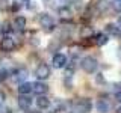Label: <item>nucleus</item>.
Masks as SVG:
<instances>
[{"instance_id": "nucleus-8", "label": "nucleus", "mask_w": 121, "mask_h": 113, "mask_svg": "<svg viewBox=\"0 0 121 113\" xmlns=\"http://www.w3.org/2000/svg\"><path fill=\"white\" fill-rule=\"evenodd\" d=\"M30 105H32V100H30L29 97H26V95L20 97V100H18V107L27 112L29 109H30Z\"/></svg>"}, {"instance_id": "nucleus-10", "label": "nucleus", "mask_w": 121, "mask_h": 113, "mask_svg": "<svg viewBox=\"0 0 121 113\" xmlns=\"http://www.w3.org/2000/svg\"><path fill=\"white\" fill-rule=\"evenodd\" d=\"M36 105L39 109H48L50 107V100H48L45 95H39L36 98Z\"/></svg>"}, {"instance_id": "nucleus-15", "label": "nucleus", "mask_w": 121, "mask_h": 113, "mask_svg": "<svg viewBox=\"0 0 121 113\" xmlns=\"http://www.w3.org/2000/svg\"><path fill=\"white\" fill-rule=\"evenodd\" d=\"M58 11H59V15H60V17H62V18H65V20H67V18H71V11L68 9L67 6L58 8Z\"/></svg>"}, {"instance_id": "nucleus-1", "label": "nucleus", "mask_w": 121, "mask_h": 113, "mask_svg": "<svg viewBox=\"0 0 121 113\" xmlns=\"http://www.w3.org/2000/svg\"><path fill=\"white\" fill-rule=\"evenodd\" d=\"M80 66L85 73H95L97 68H98V63H97V59L92 57V56H86L80 60Z\"/></svg>"}, {"instance_id": "nucleus-6", "label": "nucleus", "mask_w": 121, "mask_h": 113, "mask_svg": "<svg viewBox=\"0 0 121 113\" xmlns=\"http://www.w3.org/2000/svg\"><path fill=\"white\" fill-rule=\"evenodd\" d=\"M67 63V56L60 54V53H58V54L53 56V66L56 68V69H60V68H64Z\"/></svg>"}, {"instance_id": "nucleus-16", "label": "nucleus", "mask_w": 121, "mask_h": 113, "mask_svg": "<svg viewBox=\"0 0 121 113\" xmlns=\"http://www.w3.org/2000/svg\"><path fill=\"white\" fill-rule=\"evenodd\" d=\"M97 8L100 12H103V11H106L109 8V2H106V0H98L97 2Z\"/></svg>"}, {"instance_id": "nucleus-2", "label": "nucleus", "mask_w": 121, "mask_h": 113, "mask_svg": "<svg viewBox=\"0 0 121 113\" xmlns=\"http://www.w3.org/2000/svg\"><path fill=\"white\" fill-rule=\"evenodd\" d=\"M74 110L80 112V113H89L91 112V101L86 100V98H80V100L74 101Z\"/></svg>"}, {"instance_id": "nucleus-3", "label": "nucleus", "mask_w": 121, "mask_h": 113, "mask_svg": "<svg viewBox=\"0 0 121 113\" xmlns=\"http://www.w3.org/2000/svg\"><path fill=\"white\" fill-rule=\"evenodd\" d=\"M39 24L44 30L50 32V30H53V27H55V20H53L48 14H41L39 15Z\"/></svg>"}, {"instance_id": "nucleus-21", "label": "nucleus", "mask_w": 121, "mask_h": 113, "mask_svg": "<svg viewBox=\"0 0 121 113\" xmlns=\"http://www.w3.org/2000/svg\"><path fill=\"white\" fill-rule=\"evenodd\" d=\"M20 8H21V5H20V2H15L14 5H12V9H14V11H18V9H20Z\"/></svg>"}, {"instance_id": "nucleus-5", "label": "nucleus", "mask_w": 121, "mask_h": 113, "mask_svg": "<svg viewBox=\"0 0 121 113\" xmlns=\"http://www.w3.org/2000/svg\"><path fill=\"white\" fill-rule=\"evenodd\" d=\"M48 90V86L43 81H35L32 85V92L36 95H45V92Z\"/></svg>"}, {"instance_id": "nucleus-28", "label": "nucleus", "mask_w": 121, "mask_h": 113, "mask_svg": "<svg viewBox=\"0 0 121 113\" xmlns=\"http://www.w3.org/2000/svg\"><path fill=\"white\" fill-rule=\"evenodd\" d=\"M71 2H80V0H71Z\"/></svg>"}, {"instance_id": "nucleus-4", "label": "nucleus", "mask_w": 121, "mask_h": 113, "mask_svg": "<svg viewBox=\"0 0 121 113\" xmlns=\"http://www.w3.org/2000/svg\"><path fill=\"white\" fill-rule=\"evenodd\" d=\"M35 75L39 80H45V78L50 77V68H48V65H45V63H39L38 65V68L35 69Z\"/></svg>"}, {"instance_id": "nucleus-19", "label": "nucleus", "mask_w": 121, "mask_h": 113, "mask_svg": "<svg viewBox=\"0 0 121 113\" xmlns=\"http://www.w3.org/2000/svg\"><path fill=\"white\" fill-rule=\"evenodd\" d=\"M2 32H3V33H6V32H11V24H9V23H5V24H3V29H2Z\"/></svg>"}, {"instance_id": "nucleus-24", "label": "nucleus", "mask_w": 121, "mask_h": 113, "mask_svg": "<svg viewBox=\"0 0 121 113\" xmlns=\"http://www.w3.org/2000/svg\"><path fill=\"white\" fill-rule=\"evenodd\" d=\"M3 101H5V93H3V92H0V105L3 104Z\"/></svg>"}, {"instance_id": "nucleus-7", "label": "nucleus", "mask_w": 121, "mask_h": 113, "mask_svg": "<svg viewBox=\"0 0 121 113\" xmlns=\"http://www.w3.org/2000/svg\"><path fill=\"white\" fill-rule=\"evenodd\" d=\"M0 47H2L5 51H11V50L15 48V41L11 36H5L2 39V42H0Z\"/></svg>"}, {"instance_id": "nucleus-22", "label": "nucleus", "mask_w": 121, "mask_h": 113, "mask_svg": "<svg viewBox=\"0 0 121 113\" xmlns=\"http://www.w3.org/2000/svg\"><path fill=\"white\" fill-rule=\"evenodd\" d=\"M8 75V71H0V80H5Z\"/></svg>"}, {"instance_id": "nucleus-14", "label": "nucleus", "mask_w": 121, "mask_h": 113, "mask_svg": "<svg viewBox=\"0 0 121 113\" xmlns=\"http://www.w3.org/2000/svg\"><path fill=\"white\" fill-rule=\"evenodd\" d=\"M26 77H27V71H26L24 68H20V69L15 71V80L17 81H23Z\"/></svg>"}, {"instance_id": "nucleus-18", "label": "nucleus", "mask_w": 121, "mask_h": 113, "mask_svg": "<svg viewBox=\"0 0 121 113\" xmlns=\"http://www.w3.org/2000/svg\"><path fill=\"white\" fill-rule=\"evenodd\" d=\"M112 6L117 12H121V0H113L112 2Z\"/></svg>"}, {"instance_id": "nucleus-20", "label": "nucleus", "mask_w": 121, "mask_h": 113, "mask_svg": "<svg viewBox=\"0 0 121 113\" xmlns=\"http://www.w3.org/2000/svg\"><path fill=\"white\" fill-rule=\"evenodd\" d=\"M67 2H68V0H55V5L58 3V8H62V6H65Z\"/></svg>"}, {"instance_id": "nucleus-11", "label": "nucleus", "mask_w": 121, "mask_h": 113, "mask_svg": "<svg viewBox=\"0 0 121 113\" xmlns=\"http://www.w3.org/2000/svg\"><path fill=\"white\" fill-rule=\"evenodd\" d=\"M29 92H32V85L30 83H21L18 86V93L20 95H27Z\"/></svg>"}, {"instance_id": "nucleus-9", "label": "nucleus", "mask_w": 121, "mask_h": 113, "mask_svg": "<svg viewBox=\"0 0 121 113\" xmlns=\"http://www.w3.org/2000/svg\"><path fill=\"white\" fill-rule=\"evenodd\" d=\"M111 110V105L106 100H98L97 101V112L98 113H109Z\"/></svg>"}, {"instance_id": "nucleus-17", "label": "nucleus", "mask_w": 121, "mask_h": 113, "mask_svg": "<svg viewBox=\"0 0 121 113\" xmlns=\"http://www.w3.org/2000/svg\"><path fill=\"white\" fill-rule=\"evenodd\" d=\"M104 44H108V36L104 33H100L97 36V45H104Z\"/></svg>"}, {"instance_id": "nucleus-13", "label": "nucleus", "mask_w": 121, "mask_h": 113, "mask_svg": "<svg viewBox=\"0 0 121 113\" xmlns=\"http://www.w3.org/2000/svg\"><path fill=\"white\" fill-rule=\"evenodd\" d=\"M14 26H15V29H17L18 32H21V30H24V27H26V20L23 17H17L14 20Z\"/></svg>"}, {"instance_id": "nucleus-26", "label": "nucleus", "mask_w": 121, "mask_h": 113, "mask_svg": "<svg viewBox=\"0 0 121 113\" xmlns=\"http://www.w3.org/2000/svg\"><path fill=\"white\" fill-rule=\"evenodd\" d=\"M30 113H41V112H38V110H32Z\"/></svg>"}, {"instance_id": "nucleus-12", "label": "nucleus", "mask_w": 121, "mask_h": 113, "mask_svg": "<svg viewBox=\"0 0 121 113\" xmlns=\"http://www.w3.org/2000/svg\"><path fill=\"white\" fill-rule=\"evenodd\" d=\"M106 30H108V32L111 33L112 36H115V38H121V29H118L117 26H113V24H108V26H106Z\"/></svg>"}, {"instance_id": "nucleus-23", "label": "nucleus", "mask_w": 121, "mask_h": 113, "mask_svg": "<svg viewBox=\"0 0 121 113\" xmlns=\"http://www.w3.org/2000/svg\"><path fill=\"white\" fill-rule=\"evenodd\" d=\"M115 100L118 101V103H121V90H120V92H117V93H115Z\"/></svg>"}, {"instance_id": "nucleus-27", "label": "nucleus", "mask_w": 121, "mask_h": 113, "mask_svg": "<svg viewBox=\"0 0 121 113\" xmlns=\"http://www.w3.org/2000/svg\"><path fill=\"white\" fill-rule=\"evenodd\" d=\"M117 113H121V107H120V109H118V110H117Z\"/></svg>"}, {"instance_id": "nucleus-25", "label": "nucleus", "mask_w": 121, "mask_h": 113, "mask_svg": "<svg viewBox=\"0 0 121 113\" xmlns=\"http://www.w3.org/2000/svg\"><path fill=\"white\" fill-rule=\"evenodd\" d=\"M118 26H120V27H121V17L118 18Z\"/></svg>"}]
</instances>
